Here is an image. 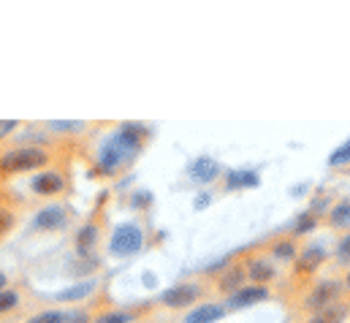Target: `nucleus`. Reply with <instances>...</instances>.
<instances>
[{
    "instance_id": "1",
    "label": "nucleus",
    "mask_w": 350,
    "mask_h": 323,
    "mask_svg": "<svg viewBox=\"0 0 350 323\" xmlns=\"http://www.w3.org/2000/svg\"><path fill=\"white\" fill-rule=\"evenodd\" d=\"M150 136H152L150 128L142 125V122H120L117 128H111L100 139V144H98V150L92 155L95 171L100 177H114V174L125 171L144 153Z\"/></svg>"
},
{
    "instance_id": "2",
    "label": "nucleus",
    "mask_w": 350,
    "mask_h": 323,
    "mask_svg": "<svg viewBox=\"0 0 350 323\" xmlns=\"http://www.w3.org/2000/svg\"><path fill=\"white\" fill-rule=\"evenodd\" d=\"M57 163V150L36 147V144H14L0 153V182L19 177V174H36Z\"/></svg>"
},
{
    "instance_id": "3",
    "label": "nucleus",
    "mask_w": 350,
    "mask_h": 323,
    "mask_svg": "<svg viewBox=\"0 0 350 323\" xmlns=\"http://www.w3.org/2000/svg\"><path fill=\"white\" fill-rule=\"evenodd\" d=\"M209 294H212L209 280H182L158 296V305L169 313H182V310H193L196 305L206 302Z\"/></svg>"
},
{
    "instance_id": "4",
    "label": "nucleus",
    "mask_w": 350,
    "mask_h": 323,
    "mask_svg": "<svg viewBox=\"0 0 350 323\" xmlns=\"http://www.w3.org/2000/svg\"><path fill=\"white\" fill-rule=\"evenodd\" d=\"M74 220H77V212L68 204L52 201V204H44L30 218V231L33 234H63L74 226Z\"/></svg>"
},
{
    "instance_id": "5",
    "label": "nucleus",
    "mask_w": 350,
    "mask_h": 323,
    "mask_svg": "<svg viewBox=\"0 0 350 323\" xmlns=\"http://www.w3.org/2000/svg\"><path fill=\"white\" fill-rule=\"evenodd\" d=\"M144 247V229L136 223V220H128V223H120L106 244V253L111 258H131L136 255L139 250Z\"/></svg>"
},
{
    "instance_id": "6",
    "label": "nucleus",
    "mask_w": 350,
    "mask_h": 323,
    "mask_svg": "<svg viewBox=\"0 0 350 323\" xmlns=\"http://www.w3.org/2000/svg\"><path fill=\"white\" fill-rule=\"evenodd\" d=\"M342 283L340 280H334V277H329V280H318L315 285H310V291L304 294V299H301V310L304 313H321V310H326V307H332V305H337V302H342Z\"/></svg>"
},
{
    "instance_id": "7",
    "label": "nucleus",
    "mask_w": 350,
    "mask_h": 323,
    "mask_svg": "<svg viewBox=\"0 0 350 323\" xmlns=\"http://www.w3.org/2000/svg\"><path fill=\"white\" fill-rule=\"evenodd\" d=\"M68 188H71L68 174L60 166H49L30 177V193L38 198H57V196L68 193Z\"/></svg>"
},
{
    "instance_id": "8",
    "label": "nucleus",
    "mask_w": 350,
    "mask_h": 323,
    "mask_svg": "<svg viewBox=\"0 0 350 323\" xmlns=\"http://www.w3.org/2000/svg\"><path fill=\"white\" fill-rule=\"evenodd\" d=\"M245 285H247V274H245L242 258H237V261H231V263H223V266L217 269V274L209 280L212 294H220L223 299L234 296V294H237L239 288H245Z\"/></svg>"
},
{
    "instance_id": "9",
    "label": "nucleus",
    "mask_w": 350,
    "mask_h": 323,
    "mask_svg": "<svg viewBox=\"0 0 350 323\" xmlns=\"http://www.w3.org/2000/svg\"><path fill=\"white\" fill-rule=\"evenodd\" d=\"M242 263H245V274H247L250 285H266L269 288V283H274V277H277V263L263 250L261 253H247L242 258Z\"/></svg>"
},
{
    "instance_id": "10",
    "label": "nucleus",
    "mask_w": 350,
    "mask_h": 323,
    "mask_svg": "<svg viewBox=\"0 0 350 323\" xmlns=\"http://www.w3.org/2000/svg\"><path fill=\"white\" fill-rule=\"evenodd\" d=\"M103 242V223L98 218H90L79 226L77 237H74V250L79 258H95V253L100 250Z\"/></svg>"
},
{
    "instance_id": "11",
    "label": "nucleus",
    "mask_w": 350,
    "mask_h": 323,
    "mask_svg": "<svg viewBox=\"0 0 350 323\" xmlns=\"http://www.w3.org/2000/svg\"><path fill=\"white\" fill-rule=\"evenodd\" d=\"M98 296H100V283H98L95 277H88V280H79V283L63 288V291L57 294V302L77 307V305H88V302L98 299Z\"/></svg>"
},
{
    "instance_id": "12",
    "label": "nucleus",
    "mask_w": 350,
    "mask_h": 323,
    "mask_svg": "<svg viewBox=\"0 0 350 323\" xmlns=\"http://www.w3.org/2000/svg\"><path fill=\"white\" fill-rule=\"evenodd\" d=\"M271 299V291L266 288V285H245V288H239L234 296H228L223 305H226V310L228 313H234V310H250V307H256V305H261V302H269Z\"/></svg>"
},
{
    "instance_id": "13",
    "label": "nucleus",
    "mask_w": 350,
    "mask_h": 323,
    "mask_svg": "<svg viewBox=\"0 0 350 323\" xmlns=\"http://www.w3.org/2000/svg\"><path fill=\"white\" fill-rule=\"evenodd\" d=\"M30 305V294L25 285H8L0 291V321H8L19 313H25Z\"/></svg>"
},
{
    "instance_id": "14",
    "label": "nucleus",
    "mask_w": 350,
    "mask_h": 323,
    "mask_svg": "<svg viewBox=\"0 0 350 323\" xmlns=\"http://www.w3.org/2000/svg\"><path fill=\"white\" fill-rule=\"evenodd\" d=\"M329 261V250L323 247V244H304L301 250H299V255H296V274H304V277H310V274H315L323 263Z\"/></svg>"
},
{
    "instance_id": "15",
    "label": "nucleus",
    "mask_w": 350,
    "mask_h": 323,
    "mask_svg": "<svg viewBox=\"0 0 350 323\" xmlns=\"http://www.w3.org/2000/svg\"><path fill=\"white\" fill-rule=\"evenodd\" d=\"M223 174H226L223 166L215 161V158H209V155H201V158H196V161L187 166V177L196 185H212V182L223 179Z\"/></svg>"
},
{
    "instance_id": "16",
    "label": "nucleus",
    "mask_w": 350,
    "mask_h": 323,
    "mask_svg": "<svg viewBox=\"0 0 350 323\" xmlns=\"http://www.w3.org/2000/svg\"><path fill=\"white\" fill-rule=\"evenodd\" d=\"M147 310H150V305H139V307H111L109 305L95 315L92 323H136L147 318Z\"/></svg>"
},
{
    "instance_id": "17",
    "label": "nucleus",
    "mask_w": 350,
    "mask_h": 323,
    "mask_svg": "<svg viewBox=\"0 0 350 323\" xmlns=\"http://www.w3.org/2000/svg\"><path fill=\"white\" fill-rule=\"evenodd\" d=\"M41 128L55 136V139H82L88 136V131L92 128L90 122H82V120H49V122H41Z\"/></svg>"
},
{
    "instance_id": "18",
    "label": "nucleus",
    "mask_w": 350,
    "mask_h": 323,
    "mask_svg": "<svg viewBox=\"0 0 350 323\" xmlns=\"http://www.w3.org/2000/svg\"><path fill=\"white\" fill-rule=\"evenodd\" d=\"M226 315H228V310H226L223 302H212V299H206V302L196 305V307L185 315V323H217V321H223Z\"/></svg>"
},
{
    "instance_id": "19",
    "label": "nucleus",
    "mask_w": 350,
    "mask_h": 323,
    "mask_svg": "<svg viewBox=\"0 0 350 323\" xmlns=\"http://www.w3.org/2000/svg\"><path fill=\"white\" fill-rule=\"evenodd\" d=\"M19 220H22V207H19L16 201L0 196V244L16 231Z\"/></svg>"
},
{
    "instance_id": "20",
    "label": "nucleus",
    "mask_w": 350,
    "mask_h": 323,
    "mask_svg": "<svg viewBox=\"0 0 350 323\" xmlns=\"http://www.w3.org/2000/svg\"><path fill=\"white\" fill-rule=\"evenodd\" d=\"M299 240L296 237H291V234H285V237H277V240H271V242L266 244V255L277 263V261H282V263H288V261H296V255H299Z\"/></svg>"
},
{
    "instance_id": "21",
    "label": "nucleus",
    "mask_w": 350,
    "mask_h": 323,
    "mask_svg": "<svg viewBox=\"0 0 350 323\" xmlns=\"http://www.w3.org/2000/svg\"><path fill=\"white\" fill-rule=\"evenodd\" d=\"M323 220H326V226L332 231H350V196L337 198L329 207V212L323 215Z\"/></svg>"
},
{
    "instance_id": "22",
    "label": "nucleus",
    "mask_w": 350,
    "mask_h": 323,
    "mask_svg": "<svg viewBox=\"0 0 350 323\" xmlns=\"http://www.w3.org/2000/svg\"><path fill=\"white\" fill-rule=\"evenodd\" d=\"M348 315H350V305L342 299V302H337V305H332V307H326L321 313H312L304 323H345Z\"/></svg>"
},
{
    "instance_id": "23",
    "label": "nucleus",
    "mask_w": 350,
    "mask_h": 323,
    "mask_svg": "<svg viewBox=\"0 0 350 323\" xmlns=\"http://www.w3.org/2000/svg\"><path fill=\"white\" fill-rule=\"evenodd\" d=\"M100 310H103V307H100V296H98V299H92L88 305L68 307V310H66V323H92Z\"/></svg>"
},
{
    "instance_id": "24",
    "label": "nucleus",
    "mask_w": 350,
    "mask_h": 323,
    "mask_svg": "<svg viewBox=\"0 0 350 323\" xmlns=\"http://www.w3.org/2000/svg\"><path fill=\"white\" fill-rule=\"evenodd\" d=\"M261 182L258 171H228L223 177V185L226 190H237V188H256Z\"/></svg>"
},
{
    "instance_id": "25",
    "label": "nucleus",
    "mask_w": 350,
    "mask_h": 323,
    "mask_svg": "<svg viewBox=\"0 0 350 323\" xmlns=\"http://www.w3.org/2000/svg\"><path fill=\"white\" fill-rule=\"evenodd\" d=\"M25 323H66V307H46L27 315Z\"/></svg>"
},
{
    "instance_id": "26",
    "label": "nucleus",
    "mask_w": 350,
    "mask_h": 323,
    "mask_svg": "<svg viewBox=\"0 0 350 323\" xmlns=\"http://www.w3.org/2000/svg\"><path fill=\"white\" fill-rule=\"evenodd\" d=\"M318 226H321V218H318L315 212H310V209H307L304 215H299V218H296V226H293L291 237H296V240H299L301 234H310V231H315Z\"/></svg>"
},
{
    "instance_id": "27",
    "label": "nucleus",
    "mask_w": 350,
    "mask_h": 323,
    "mask_svg": "<svg viewBox=\"0 0 350 323\" xmlns=\"http://www.w3.org/2000/svg\"><path fill=\"white\" fill-rule=\"evenodd\" d=\"M345 163H350V139L342 142V144L329 155V166H332V168H340V166H345Z\"/></svg>"
},
{
    "instance_id": "28",
    "label": "nucleus",
    "mask_w": 350,
    "mask_h": 323,
    "mask_svg": "<svg viewBox=\"0 0 350 323\" xmlns=\"http://www.w3.org/2000/svg\"><path fill=\"white\" fill-rule=\"evenodd\" d=\"M334 258H337V263H342V266H350V231H345V234L340 237Z\"/></svg>"
},
{
    "instance_id": "29",
    "label": "nucleus",
    "mask_w": 350,
    "mask_h": 323,
    "mask_svg": "<svg viewBox=\"0 0 350 323\" xmlns=\"http://www.w3.org/2000/svg\"><path fill=\"white\" fill-rule=\"evenodd\" d=\"M19 128H22L19 120H0V142H8Z\"/></svg>"
},
{
    "instance_id": "30",
    "label": "nucleus",
    "mask_w": 350,
    "mask_h": 323,
    "mask_svg": "<svg viewBox=\"0 0 350 323\" xmlns=\"http://www.w3.org/2000/svg\"><path fill=\"white\" fill-rule=\"evenodd\" d=\"M340 283H342V291L350 296V266L345 269V274H342V280H340Z\"/></svg>"
},
{
    "instance_id": "31",
    "label": "nucleus",
    "mask_w": 350,
    "mask_h": 323,
    "mask_svg": "<svg viewBox=\"0 0 350 323\" xmlns=\"http://www.w3.org/2000/svg\"><path fill=\"white\" fill-rule=\"evenodd\" d=\"M8 285H11V283H8V274H5V272H0V291H3V288H8Z\"/></svg>"
},
{
    "instance_id": "32",
    "label": "nucleus",
    "mask_w": 350,
    "mask_h": 323,
    "mask_svg": "<svg viewBox=\"0 0 350 323\" xmlns=\"http://www.w3.org/2000/svg\"><path fill=\"white\" fill-rule=\"evenodd\" d=\"M136 323H155V321H150V318H142V321H136Z\"/></svg>"
},
{
    "instance_id": "33",
    "label": "nucleus",
    "mask_w": 350,
    "mask_h": 323,
    "mask_svg": "<svg viewBox=\"0 0 350 323\" xmlns=\"http://www.w3.org/2000/svg\"><path fill=\"white\" fill-rule=\"evenodd\" d=\"M0 153H3V150H0Z\"/></svg>"
}]
</instances>
